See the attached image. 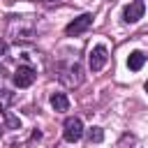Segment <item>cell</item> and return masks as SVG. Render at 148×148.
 <instances>
[{
    "mask_svg": "<svg viewBox=\"0 0 148 148\" xmlns=\"http://www.w3.org/2000/svg\"><path fill=\"white\" fill-rule=\"evenodd\" d=\"M62 136H65V141H69V143H76V141L83 136V123H81V118H76V116L67 118V120H65Z\"/></svg>",
    "mask_w": 148,
    "mask_h": 148,
    "instance_id": "obj_1",
    "label": "cell"
},
{
    "mask_svg": "<svg viewBox=\"0 0 148 148\" xmlns=\"http://www.w3.org/2000/svg\"><path fill=\"white\" fill-rule=\"evenodd\" d=\"M90 25H92V14H81V16H76L72 23H67L65 35H67V37H76V35L86 32Z\"/></svg>",
    "mask_w": 148,
    "mask_h": 148,
    "instance_id": "obj_2",
    "label": "cell"
},
{
    "mask_svg": "<svg viewBox=\"0 0 148 148\" xmlns=\"http://www.w3.org/2000/svg\"><path fill=\"white\" fill-rule=\"evenodd\" d=\"M106 60H109V51H106V46H102V44H97V46L90 51V56H88V65H90L92 72H99V69L106 65Z\"/></svg>",
    "mask_w": 148,
    "mask_h": 148,
    "instance_id": "obj_3",
    "label": "cell"
},
{
    "mask_svg": "<svg viewBox=\"0 0 148 148\" xmlns=\"http://www.w3.org/2000/svg\"><path fill=\"white\" fill-rule=\"evenodd\" d=\"M35 76H37V74H35L32 67L21 65V67H16V72H14V86H16V88H28V86H32Z\"/></svg>",
    "mask_w": 148,
    "mask_h": 148,
    "instance_id": "obj_4",
    "label": "cell"
},
{
    "mask_svg": "<svg viewBox=\"0 0 148 148\" xmlns=\"http://www.w3.org/2000/svg\"><path fill=\"white\" fill-rule=\"evenodd\" d=\"M143 12H146L143 2H141V0H134V2H130V5L123 9V21H125V23H136V21L143 16Z\"/></svg>",
    "mask_w": 148,
    "mask_h": 148,
    "instance_id": "obj_5",
    "label": "cell"
},
{
    "mask_svg": "<svg viewBox=\"0 0 148 148\" xmlns=\"http://www.w3.org/2000/svg\"><path fill=\"white\" fill-rule=\"evenodd\" d=\"M143 62H146V56H143L141 51H132L130 58H127V67H130L132 72H139V69L143 67Z\"/></svg>",
    "mask_w": 148,
    "mask_h": 148,
    "instance_id": "obj_6",
    "label": "cell"
},
{
    "mask_svg": "<svg viewBox=\"0 0 148 148\" xmlns=\"http://www.w3.org/2000/svg\"><path fill=\"white\" fill-rule=\"evenodd\" d=\"M51 106H53L56 111H67V109H69L67 95H65V92H53V95H51Z\"/></svg>",
    "mask_w": 148,
    "mask_h": 148,
    "instance_id": "obj_7",
    "label": "cell"
},
{
    "mask_svg": "<svg viewBox=\"0 0 148 148\" xmlns=\"http://www.w3.org/2000/svg\"><path fill=\"white\" fill-rule=\"evenodd\" d=\"M86 136H88L90 143H99V141L104 139V130H102V127H90V130L86 132Z\"/></svg>",
    "mask_w": 148,
    "mask_h": 148,
    "instance_id": "obj_8",
    "label": "cell"
},
{
    "mask_svg": "<svg viewBox=\"0 0 148 148\" xmlns=\"http://www.w3.org/2000/svg\"><path fill=\"white\" fill-rule=\"evenodd\" d=\"M5 49H7V44H5V39H2V37H0V56H2V53H5Z\"/></svg>",
    "mask_w": 148,
    "mask_h": 148,
    "instance_id": "obj_9",
    "label": "cell"
},
{
    "mask_svg": "<svg viewBox=\"0 0 148 148\" xmlns=\"http://www.w3.org/2000/svg\"><path fill=\"white\" fill-rule=\"evenodd\" d=\"M143 88H146V92H148V81H146V86H143Z\"/></svg>",
    "mask_w": 148,
    "mask_h": 148,
    "instance_id": "obj_10",
    "label": "cell"
},
{
    "mask_svg": "<svg viewBox=\"0 0 148 148\" xmlns=\"http://www.w3.org/2000/svg\"><path fill=\"white\" fill-rule=\"evenodd\" d=\"M46 2H58V0H46Z\"/></svg>",
    "mask_w": 148,
    "mask_h": 148,
    "instance_id": "obj_11",
    "label": "cell"
}]
</instances>
